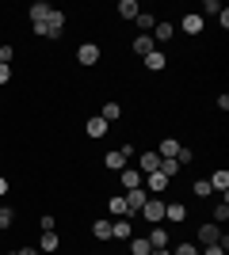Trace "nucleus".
Segmentation results:
<instances>
[{
	"label": "nucleus",
	"instance_id": "nucleus-1",
	"mask_svg": "<svg viewBox=\"0 0 229 255\" xmlns=\"http://www.w3.org/2000/svg\"><path fill=\"white\" fill-rule=\"evenodd\" d=\"M31 27H34V34H38V38H61V31H65V11L54 8L42 23H31Z\"/></svg>",
	"mask_w": 229,
	"mask_h": 255
},
{
	"label": "nucleus",
	"instance_id": "nucleus-2",
	"mask_svg": "<svg viewBox=\"0 0 229 255\" xmlns=\"http://www.w3.org/2000/svg\"><path fill=\"white\" fill-rule=\"evenodd\" d=\"M142 221H149V225H161L164 221V198H161V194H149V198H145Z\"/></svg>",
	"mask_w": 229,
	"mask_h": 255
},
{
	"label": "nucleus",
	"instance_id": "nucleus-3",
	"mask_svg": "<svg viewBox=\"0 0 229 255\" xmlns=\"http://www.w3.org/2000/svg\"><path fill=\"white\" fill-rule=\"evenodd\" d=\"M130 156H134V149L122 145V149H111L107 156H103V164H107L111 171H122V168H130Z\"/></svg>",
	"mask_w": 229,
	"mask_h": 255
},
{
	"label": "nucleus",
	"instance_id": "nucleus-4",
	"mask_svg": "<svg viewBox=\"0 0 229 255\" xmlns=\"http://www.w3.org/2000/svg\"><path fill=\"white\" fill-rule=\"evenodd\" d=\"M76 61L84 65V69L99 65V46H96V42H80V46H76Z\"/></svg>",
	"mask_w": 229,
	"mask_h": 255
},
{
	"label": "nucleus",
	"instance_id": "nucleus-5",
	"mask_svg": "<svg viewBox=\"0 0 229 255\" xmlns=\"http://www.w3.org/2000/svg\"><path fill=\"white\" fill-rule=\"evenodd\" d=\"M122 198H126V217H134V213H142V206H145V198H149V191H145V187H138V191H126Z\"/></svg>",
	"mask_w": 229,
	"mask_h": 255
},
{
	"label": "nucleus",
	"instance_id": "nucleus-6",
	"mask_svg": "<svg viewBox=\"0 0 229 255\" xmlns=\"http://www.w3.org/2000/svg\"><path fill=\"white\" fill-rule=\"evenodd\" d=\"M130 236H134L130 217H115V221H111V240H130Z\"/></svg>",
	"mask_w": 229,
	"mask_h": 255
},
{
	"label": "nucleus",
	"instance_id": "nucleus-7",
	"mask_svg": "<svg viewBox=\"0 0 229 255\" xmlns=\"http://www.w3.org/2000/svg\"><path fill=\"white\" fill-rule=\"evenodd\" d=\"M119 179H122V187H126V191H138V187L145 183V175H142L138 168H122V171H119Z\"/></svg>",
	"mask_w": 229,
	"mask_h": 255
},
{
	"label": "nucleus",
	"instance_id": "nucleus-8",
	"mask_svg": "<svg viewBox=\"0 0 229 255\" xmlns=\"http://www.w3.org/2000/svg\"><path fill=\"white\" fill-rule=\"evenodd\" d=\"M180 27H184L187 34H203V27H207V19H203L199 11H187L184 19H180Z\"/></svg>",
	"mask_w": 229,
	"mask_h": 255
},
{
	"label": "nucleus",
	"instance_id": "nucleus-9",
	"mask_svg": "<svg viewBox=\"0 0 229 255\" xmlns=\"http://www.w3.org/2000/svg\"><path fill=\"white\" fill-rule=\"evenodd\" d=\"M134 168L142 171V175H153V171L161 168V156H157V152H142V156H138V164H134Z\"/></svg>",
	"mask_w": 229,
	"mask_h": 255
},
{
	"label": "nucleus",
	"instance_id": "nucleus-10",
	"mask_svg": "<svg viewBox=\"0 0 229 255\" xmlns=\"http://www.w3.org/2000/svg\"><path fill=\"white\" fill-rule=\"evenodd\" d=\"M57 248H61V236H57V229H46L42 240H38V252L50 255V252H57Z\"/></svg>",
	"mask_w": 229,
	"mask_h": 255
},
{
	"label": "nucleus",
	"instance_id": "nucleus-11",
	"mask_svg": "<svg viewBox=\"0 0 229 255\" xmlns=\"http://www.w3.org/2000/svg\"><path fill=\"white\" fill-rule=\"evenodd\" d=\"M199 244H222V229L218 225H199Z\"/></svg>",
	"mask_w": 229,
	"mask_h": 255
},
{
	"label": "nucleus",
	"instance_id": "nucleus-12",
	"mask_svg": "<svg viewBox=\"0 0 229 255\" xmlns=\"http://www.w3.org/2000/svg\"><path fill=\"white\" fill-rule=\"evenodd\" d=\"M176 34V23H168V19H157L153 23V42H168Z\"/></svg>",
	"mask_w": 229,
	"mask_h": 255
},
{
	"label": "nucleus",
	"instance_id": "nucleus-13",
	"mask_svg": "<svg viewBox=\"0 0 229 255\" xmlns=\"http://www.w3.org/2000/svg\"><path fill=\"white\" fill-rule=\"evenodd\" d=\"M164 221H187V206L184 202H164Z\"/></svg>",
	"mask_w": 229,
	"mask_h": 255
},
{
	"label": "nucleus",
	"instance_id": "nucleus-14",
	"mask_svg": "<svg viewBox=\"0 0 229 255\" xmlns=\"http://www.w3.org/2000/svg\"><path fill=\"white\" fill-rule=\"evenodd\" d=\"M142 61H145V69H149V73H164V65H168V57H164L161 50H153V53H145Z\"/></svg>",
	"mask_w": 229,
	"mask_h": 255
},
{
	"label": "nucleus",
	"instance_id": "nucleus-15",
	"mask_svg": "<svg viewBox=\"0 0 229 255\" xmlns=\"http://www.w3.org/2000/svg\"><path fill=\"white\" fill-rule=\"evenodd\" d=\"M149 194H164V187H168V179H164L161 171H153V175H145V183H142Z\"/></svg>",
	"mask_w": 229,
	"mask_h": 255
},
{
	"label": "nucleus",
	"instance_id": "nucleus-16",
	"mask_svg": "<svg viewBox=\"0 0 229 255\" xmlns=\"http://www.w3.org/2000/svg\"><path fill=\"white\" fill-rule=\"evenodd\" d=\"M207 183H210V191L226 194V191H229V171H226V168H218V171H214V175H210Z\"/></svg>",
	"mask_w": 229,
	"mask_h": 255
},
{
	"label": "nucleus",
	"instance_id": "nucleus-17",
	"mask_svg": "<svg viewBox=\"0 0 229 255\" xmlns=\"http://www.w3.org/2000/svg\"><path fill=\"white\" fill-rule=\"evenodd\" d=\"M134 53H138V57H145V53H153L157 50V42H153V34H138V38H134Z\"/></svg>",
	"mask_w": 229,
	"mask_h": 255
},
{
	"label": "nucleus",
	"instance_id": "nucleus-18",
	"mask_svg": "<svg viewBox=\"0 0 229 255\" xmlns=\"http://www.w3.org/2000/svg\"><path fill=\"white\" fill-rule=\"evenodd\" d=\"M145 240H149V248H168V229H161V225H153Z\"/></svg>",
	"mask_w": 229,
	"mask_h": 255
},
{
	"label": "nucleus",
	"instance_id": "nucleus-19",
	"mask_svg": "<svg viewBox=\"0 0 229 255\" xmlns=\"http://www.w3.org/2000/svg\"><path fill=\"white\" fill-rule=\"evenodd\" d=\"M84 129H88V137H107V129H111V126L96 115V118H88V126H84Z\"/></svg>",
	"mask_w": 229,
	"mask_h": 255
},
{
	"label": "nucleus",
	"instance_id": "nucleus-20",
	"mask_svg": "<svg viewBox=\"0 0 229 255\" xmlns=\"http://www.w3.org/2000/svg\"><path fill=\"white\" fill-rule=\"evenodd\" d=\"M99 118L111 126V122H119V118H122V107L119 103H103V107H99Z\"/></svg>",
	"mask_w": 229,
	"mask_h": 255
},
{
	"label": "nucleus",
	"instance_id": "nucleus-21",
	"mask_svg": "<svg viewBox=\"0 0 229 255\" xmlns=\"http://www.w3.org/2000/svg\"><path fill=\"white\" fill-rule=\"evenodd\" d=\"M176 152H180V141H176V137H164L157 156H161V160H176Z\"/></svg>",
	"mask_w": 229,
	"mask_h": 255
},
{
	"label": "nucleus",
	"instance_id": "nucleus-22",
	"mask_svg": "<svg viewBox=\"0 0 229 255\" xmlns=\"http://www.w3.org/2000/svg\"><path fill=\"white\" fill-rule=\"evenodd\" d=\"M54 11V4H46V0H38V4H31V23H42L46 15Z\"/></svg>",
	"mask_w": 229,
	"mask_h": 255
},
{
	"label": "nucleus",
	"instance_id": "nucleus-23",
	"mask_svg": "<svg viewBox=\"0 0 229 255\" xmlns=\"http://www.w3.org/2000/svg\"><path fill=\"white\" fill-rule=\"evenodd\" d=\"M138 11H142V8H138V0H119V15H122V19H138Z\"/></svg>",
	"mask_w": 229,
	"mask_h": 255
},
{
	"label": "nucleus",
	"instance_id": "nucleus-24",
	"mask_svg": "<svg viewBox=\"0 0 229 255\" xmlns=\"http://www.w3.org/2000/svg\"><path fill=\"white\" fill-rule=\"evenodd\" d=\"M107 210H111V217H126V198H122V194H115V198L107 202Z\"/></svg>",
	"mask_w": 229,
	"mask_h": 255
},
{
	"label": "nucleus",
	"instance_id": "nucleus-25",
	"mask_svg": "<svg viewBox=\"0 0 229 255\" xmlns=\"http://www.w3.org/2000/svg\"><path fill=\"white\" fill-rule=\"evenodd\" d=\"M130 252H134V255H149L153 248H149V240H145V236H130Z\"/></svg>",
	"mask_w": 229,
	"mask_h": 255
},
{
	"label": "nucleus",
	"instance_id": "nucleus-26",
	"mask_svg": "<svg viewBox=\"0 0 229 255\" xmlns=\"http://www.w3.org/2000/svg\"><path fill=\"white\" fill-rule=\"evenodd\" d=\"M134 23H138V31H142V34H149V31H153V23H157V19H153L149 11H138V19H134Z\"/></svg>",
	"mask_w": 229,
	"mask_h": 255
},
{
	"label": "nucleus",
	"instance_id": "nucleus-27",
	"mask_svg": "<svg viewBox=\"0 0 229 255\" xmlns=\"http://www.w3.org/2000/svg\"><path fill=\"white\" fill-rule=\"evenodd\" d=\"M92 236L96 240H111V221H96L92 225Z\"/></svg>",
	"mask_w": 229,
	"mask_h": 255
},
{
	"label": "nucleus",
	"instance_id": "nucleus-28",
	"mask_svg": "<svg viewBox=\"0 0 229 255\" xmlns=\"http://www.w3.org/2000/svg\"><path fill=\"white\" fill-rule=\"evenodd\" d=\"M11 221H15V210H11V206H0V229H11Z\"/></svg>",
	"mask_w": 229,
	"mask_h": 255
},
{
	"label": "nucleus",
	"instance_id": "nucleus-29",
	"mask_svg": "<svg viewBox=\"0 0 229 255\" xmlns=\"http://www.w3.org/2000/svg\"><path fill=\"white\" fill-rule=\"evenodd\" d=\"M168 252H172V255H199V248L187 240V244H176V248H168Z\"/></svg>",
	"mask_w": 229,
	"mask_h": 255
},
{
	"label": "nucleus",
	"instance_id": "nucleus-30",
	"mask_svg": "<svg viewBox=\"0 0 229 255\" xmlns=\"http://www.w3.org/2000/svg\"><path fill=\"white\" fill-rule=\"evenodd\" d=\"M214 221H229V202H226V198H222V202H218V210H214Z\"/></svg>",
	"mask_w": 229,
	"mask_h": 255
},
{
	"label": "nucleus",
	"instance_id": "nucleus-31",
	"mask_svg": "<svg viewBox=\"0 0 229 255\" xmlns=\"http://www.w3.org/2000/svg\"><path fill=\"white\" fill-rule=\"evenodd\" d=\"M218 11H222L218 0H203V11H199V15H218Z\"/></svg>",
	"mask_w": 229,
	"mask_h": 255
},
{
	"label": "nucleus",
	"instance_id": "nucleus-32",
	"mask_svg": "<svg viewBox=\"0 0 229 255\" xmlns=\"http://www.w3.org/2000/svg\"><path fill=\"white\" fill-rule=\"evenodd\" d=\"M191 160H195V152H191V149H184V145H180V152H176V164L184 168V164H191Z\"/></svg>",
	"mask_w": 229,
	"mask_h": 255
},
{
	"label": "nucleus",
	"instance_id": "nucleus-33",
	"mask_svg": "<svg viewBox=\"0 0 229 255\" xmlns=\"http://www.w3.org/2000/svg\"><path fill=\"white\" fill-rule=\"evenodd\" d=\"M195 194H199V198H207V194H214V191H210L207 179H199V183H195Z\"/></svg>",
	"mask_w": 229,
	"mask_h": 255
},
{
	"label": "nucleus",
	"instance_id": "nucleus-34",
	"mask_svg": "<svg viewBox=\"0 0 229 255\" xmlns=\"http://www.w3.org/2000/svg\"><path fill=\"white\" fill-rule=\"evenodd\" d=\"M11 53H15V50H11V46H8V42L0 46V65H11Z\"/></svg>",
	"mask_w": 229,
	"mask_h": 255
},
{
	"label": "nucleus",
	"instance_id": "nucleus-35",
	"mask_svg": "<svg viewBox=\"0 0 229 255\" xmlns=\"http://www.w3.org/2000/svg\"><path fill=\"white\" fill-rule=\"evenodd\" d=\"M38 229H42V233H46V229H57V221H54V217H50V213H46L42 221H38Z\"/></svg>",
	"mask_w": 229,
	"mask_h": 255
},
{
	"label": "nucleus",
	"instance_id": "nucleus-36",
	"mask_svg": "<svg viewBox=\"0 0 229 255\" xmlns=\"http://www.w3.org/2000/svg\"><path fill=\"white\" fill-rule=\"evenodd\" d=\"M11 80V65H0V84H8Z\"/></svg>",
	"mask_w": 229,
	"mask_h": 255
},
{
	"label": "nucleus",
	"instance_id": "nucleus-37",
	"mask_svg": "<svg viewBox=\"0 0 229 255\" xmlns=\"http://www.w3.org/2000/svg\"><path fill=\"white\" fill-rule=\"evenodd\" d=\"M11 255H38V248H19V252H11Z\"/></svg>",
	"mask_w": 229,
	"mask_h": 255
},
{
	"label": "nucleus",
	"instance_id": "nucleus-38",
	"mask_svg": "<svg viewBox=\"0 0 229 255\" xmlns=\"http://www.w3.org/2000/svg\"><path fill=\"white\" fill-rule=\"evenodd\" d=\"M8 194V175H0V198Z\"/></svg>",
	"mask_w": 229,
	"mask_h": 255
},
{
	"label": "nucleus",
	"instance_id": "nucleus-39",
	"mask_svg": "<svg viewBox=\"0 0 229 255\" xmlns=\"http://www.w3.org/2000/svg\"><path fill=\"white\" fill-rule=\"evenodd\" d=\"M149 255H172V252H168V248H153Z\"/></svg>",
	"mask_w": 229,
	"mask_h": 255
},
{
	"label": "nucleus",
	"instance_id": "nucleus-40",
	"mask_svg": "<svg viewBox=\"0 0 229 255\" xmlns=\"http://www.w3.org/2000/svg\"><path fill=\"white\" fill-rule=\"evenodd\" d=\"M107 255H119V252H107Z\"/></svg>",
	"mask_w": 229,
	"mask_h": 255
},
{
	"label": "nucleus",
	"instance_id": "nucleus-41",
	"mask_svg": "<svg viewBox=\"0 0 229 255\" xmlns=\"http://www.w3.org/2000/svg\"><path fill=\"white\" fill-rule=\"evenodd\" d=\"M0 255H4V252H0Z\"/></svg>",
	"mask_w": 229,
	"mask_h": 255
}]
</instances>
